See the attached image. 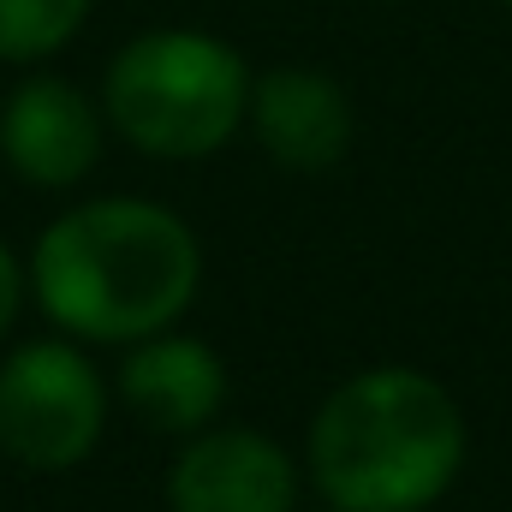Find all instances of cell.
Segmentation results:
<instances>
[{"label": "cell", "instance_id": "cell-1", "mask_svg": "<svg viewBox=\"0 0 512 512\" xmlns=\"http://www.w3.org/2000/svg\"><path fill=\"white\" fill-rule=\"evenodd\" d=\"M197 268V239L173 209L102 197L42 233L30 280L60 328L90 340H149L191 304Z\"/></svg>", "mask_w": 512, "mask_h": 512}, {"label": "cell", "instance_id": "cell-2", "mask_svg": "<svg viewBox=\"0 0 512 512\" xmlns=\"http://www.w3.org/2000/svg\"><path fill=\"white\" fill-rule=\"evenodd\" d=\"M465 459V417L423 370H364L310 423V471L340 512H423Z\"/></svg>", "mask_w": 512, "mask_h": 512}, {"label": "cell", "instance_id": "cell-3", "mask_svg": "<svg viewBox=\"0 0 512 512\" xmlns=\"http://www.w3.org/2000/svg\"><path fill=\"white\" fill-rule=\"evenodd\" d=\"M251 108L245 60L203 30H149L108 66V114L137 149L191 161L221 149Z\"/></svg>", "mask_w": 512, "mask_h": 512}, {"label": "cell", "instance_id": "cell-4", "mask_svg": "<svg viewBox=\"0 0 512 512\" xmlns=\"http://www.w3.org/2000/svg\"><path fill=\"white\" fill-rule=\"evenodd\" d=\"M102 435V382L60 346L36 340L0 370V447L30 471H72Z\"/></svg>", "mask_w": 512, "mask_h": 512}, {"label": "cell", "instance_id": "cell-5", "mask_svg": "<svg viewBox=\"0 0 512 512\" xmlns=\"http://www.w3.org/2000/svg\"><path fill=\"white\" fill-rule=\"evenodd\" d=\"M292 495V459L256 429L197 435L167 477L173 512H292Z\"/></svg>", "mask_w": 512, "mask_h": 512}, {"label": "cell", "instance_id": "cell-6", "mask_svg": "<svg viewBox=\"0 0 512 512\" xmlns=\"http://www.w3.org/2000/svg\"><path fill=\"white\" fill-rule=\"evenodd\" d=\"M0 149L30 185H78L96 167L102 126L66 78H30L0 114Z\"/></svg>", "mask_w": 512, "mask_h": 512}, {"label": "cell", "instance_id": "cell-7", "mask_svg": "<svg viewBox=\"0 0 512 512\" xmlns=\"http://www.w3.org/2000/svg\"><path fill=\"white\" fill-rule=\"evenodd\" d=\"M251 120L262 149L280 167L316 173L334 167L352 143V102L334 78L310 72V66H280L251 84Z\"/></svg>", "mask_w": 512, "mask_h": 512}, {"label": "cell", "instance_id": "cell-8", "mask_svg": "<svg viewBox=\"0 0 512 512\" xmlns=\"http://www.w3.org/2000/svg\"><path fill=\"white\" fill-rule=\"evenodd\" d=\"M120 399L149 423V429H167V435H185V429H203L221 399H227V370L221 358L203 346V340H143L120 370Z\"/></svg>", "mask_w": 512, "mask_h": 512}, {"label": "cell", "instance_id": "cell-9", "mask_svg": "<svg viewBox=\"0 0 512 512\" xmlns=\"http://www.w3.org/2000/svg\"><path fill=\"white\" fill-rule=\"evenodd\" d=\"M90 0H0V60H42L78 36Z\"/></svg>", "mask_w": 512, "mask_h": 512}, {"label": "cell", "instance_id": "cell-10", "mask_svg": "<svg viewBox=\"0 0 512 512\" xmlns=\"http://www.w3.org/2000/svg\"><path fill=\"white\" fill-rule=\"evenodd\" d=\"M18 286H24V280H18V262H12L6 245H0V334H6L12 316H18Z\"/></svg>", "mask_w": 512, "mask_h": 512}, {"label": "cell", "instance_id": "cell-11", "mask_svg": "<svg viewBox=\"0 0 512 512\" xmlns=\"http://www.w3.org/2000/svg\"><path fill=\"white\" fill-rule=\"evenodd\" d=\"M334 512H340V507H334Z\"/></svg>", "mask_w": 512, "mask_h": 512}, {"label": "cell", "instance_id": "cell-12", "mask_svg": "<svg viewBox=\"0 0 512 512\" xmlns=\"http://www.w3.org/2000/svg\"><path fill=\"white\" fill-rule=\"evenodd\" d=\"M507 6H512V0H507Z\"/></svg>", "mask_w": 512, "mask_h": 512}]
</instances>
